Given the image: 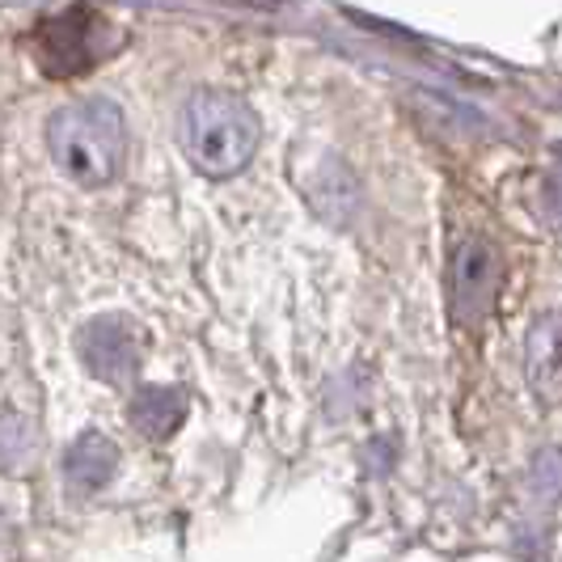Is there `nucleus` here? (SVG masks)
Masks as SVG:
<instances>
[{
  "instance_id": "obj_1",
  "label": "nucleus",
  "mask_w": 562,
  "mask_h": 562,
  "mask_svg": "<svg viewBox=\"0 0 562 562\" xmlns=\"http://www.w3.org/2000/svg\"><path fill=\"white\" fill-rule=\"evenodd\" d=\"M47 153L68 182L85 191L111 187L127 161V119L106 98L59 106L47 123Z\"/></svg>"
},
{
  "instance_id": "obj_2",
  "label": "nucleus",
  "mask_w": 562,
  "mask_h": 562,
  "mask_svg": "<svg viewBox=\"0 0 562 562\" xmlns=\"http://www.w3.org/2000/svg\"><path fill=\"white\" fill-rule=\"evenodd\" d=\"M258 148V119L254 111L221 89H199L182 106V153L207 178H233L250 166Z\"/></svg>"
},
{
  "instance_id": "obj_3",
  "label": "nucleus",
  "mask_w": 562,
  "mask_h": 562,
  "mask_svg": "<svg viewBox=\"0 0 562 562\" xmlns=\"http://www.w3.org/2000/svg\"><path fill=\"white\" fill-rule=\"evenodd\" d=\"M111 52V26L98 9L68 4L34 30V59L47 77H81Z\"/></svg>"
},
{
  "instance_id": "obj_4",
  "label": "nucleus",
  "mask_w": 562,
  "mask_h": 562,
  "mask_svg": "<svg viewBox=\"0 0 562 562\" xmlns=\"http://www.w3.org/2000/svg\"><path fill=\"white\" fill-rule=\"evenodd\" d=\"M499 250L495 241H486L479 233L461 237L452 246L449 258V310L461 326H479L482 317L495 305V292H499Z\"/></svg>"
},
{
  "instance_id": "obj_5",
  "label": "nucleus",
  "mask_w": 562,
  "mask_h": 562,
  "mask_svg": "<svg viewBox=\"0 0 562 562\" xmlns=\"http://www.w3.org/2000/svg\"><path fill=\"white\" fill-rule=\"evenodd\" d=\"M77 351H81V364L106 381V385H132L136 372H140V351L144 338L132 326V317L123 313H106V317H93L77 330Z\"/></svg>"
},
{
  "instance_id": "obj_6",
  "label": "nucleus",
  "mask_w": 562,
  "mask_h": 562,
  "mask_svg": "<svg viewBox=\"0 0 562 562\" xmlns=\"http://www.w3.org/2000/svg\"><path fill=\"white\" fill-rule=\"evenodd\" d=\"M114 470H119V445L102 431H81L68 449V461H64L68 495H77V499L98 495L114 479Z\"/></svg>"
},
{
  "instance_id": "obj_7",
  "label": "nucleus",
  "mask_w": 562,
  "mask_h": 562,
  "mask_svg": "<svg viewBox=\"0 0 562 562\" xmlns=\"http://www.w3.org/2000/svg\"><path fill=\"white\" fill-rule=\"evenodd\" d=\"M127 419L148 440H169L182 427V419H187V394L182 390H169V385H148V390H140V394L132 397Z\"/></svg>"
},
{
  "instance_id": "obj_8",
  "label": "nucleus",
  "mask_w": 562,
  "mask_h": 562,
  "mask_svg": "<svg viewBox=\"0 0 562 562\" xmlns=\"http://www.w3.org/2000/svg\"><path fill=\"white\" fill-rule=\"evenodd\" d=\"M525 364H529V376L541 394H562V317H546L529 335Z\"/></svg>"
}]
</instances>
